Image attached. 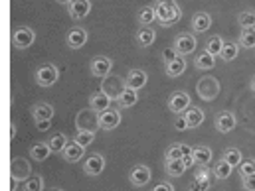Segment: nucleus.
Masks as SVG:
<instances>
[{
  "label": "nucleus",
  "instance_id": "obj_1",
  "mask_svg": "<svg viewBox=\"0 0 255 191\" xmlns=\"http://www.w3.org/2000/svg\"><path fill=\"white\" fill-rule=\"evenodd\" d=\"M154 10H156V22L164 28H170L174 26L176 22H180L182 18V8L178 6L176 0H162V2H156L154 4Z\"/></svg>",
  "mask_w": 255,
  "mask_h": 191
},
{
  "label": "nucleus",
  "instance_id": "obj_2",
  "mask_svg": "<svg viewBox=\"0 0 255 191\" xmlns=\"http://www.w3.org/2000/svg\"><path fill=\"white\" fill-rule=\"evenodd\" d=\"M36 42V32L28 26H18L12 30V46L14 50L22 52V50H28L32 44Z\"/></svg>",
  "mask_w": 255,
  "mask_h": 191
},
{
  "label": "nucleus",
  "instance_id": "obj_3",
  "mask_svg": "<svg viewBox=\"0 0 255 191\" xmlns=\"http://www.w3.org/2000/svg\"><path fill=\"white\" fill-rule=\"evenodd\" d=\"M58 77H60V71H58V67H56L54 64L40 65V67L36 69V73H34L36 83H38L40 87H44V89H48V87L56 85Z\"/></svg>",
  "mask_w": 255,
  "mask_h": 191
},
{
  "label": "nucleus",
  "instance_id": "obj_4",
  "mask_svg": "<svg viewBox=\"0 0 255 191\" xmlns=\"http://www.w3.org/2000/svg\"><path fill=\"white\" fill-rule=\"evenodd\" d=\"M198 95L204 99V101H214L218 95H220V81L212 75H206L198 81V87H196Z\"/></svg>",
  "mask_w": 255,
  "mask_h": 191
},
{
  "label": "nucleus",
  "instance_id": "obj_5",
  "mask_svg": "<svg viewBox=\"0 0 255 191\" xmlns=\"http://www.w3.org/2000/svg\"><path fill=\"white\" fill-rule=\"evenodd\" d=\"M190 105H192L190 97H188L186 91H174V93L168 97V109H170L172 113H176V115L186 113Z\"/></svg>",
  "mask_w": 255,
  "mask_h": 191
},
{
  "label": "nucleus",
  "instance_id": "obj_6",
  "mask_svg": "<svg viewBox=\"0 0 255 191\" xmlns=\"http://www.w3.org/2000/svg\"><path fill=\"white\" fill-rule=\"evenodd\" d=\"M214 125H216V130L218 132H222V134H230L236 125H238V119H236V115L232 113V111H220L218 115H216V119H214Z\"/></svg>",
  "mask_w": 255,
  "mask_h": 191
},
{
  "label": "nucleus",
  "instance_id": "obj_7",
  "mask_svg": "<svg viewBox=\"0 0 255 191\" xmlns=\"http://www.w3.org/2000/svg\"><path fill=\"white\" fill-rule=\"evenodd\" d=\"M111 69H113V62H111L107 56H97V58H93V60H91V65H89L91 75H93V77H99V79L109 77Z\"/></svg>",
  "mask_w": 255,
  "mask_h": 191
},
{
  "label": "nucleus",
  "instance_id": "obj_8",
  "mask_svg": "<svg viewBox=\"0 0 255 191\" xmlns=\"http://www.w3.org/2000/svg\"><path fill=\"white\" fill-rule=\"evenodd\" d=\"M87 40H89L87 30H85V28H79V26L71 28V30L67 32V36H65V44H67L69 50H79V48H83V46L87 44Z\"/></svg>",
  "mask_w": 255,
  "mask_h": 191
},
{
  "label": "nucleus",
  "instance_id": "obj_9",
  "mask_svg": "<svg viewBox=\"0 0 255 191\" xmlns=\"http://www.w3.org/2000/svg\"><path fill=\"white\" fill-rule=\"evenodd\" d=\"M196 48H198V42H196V38H194L192 34H180V36L174 40V50H176V54L182 56V58L194 54Z\"/></svg>",
  "mask_w": 255,
  "mask_h": 191
},
{
  "label": "nucleus",
  "instance_id": "obj_10",
  "mask_svg": "<svg viewBox=\"0 0 255 191\" xmlns=\"http://www.w3.org/2000/svg\"><path fill=\"white\" fill-rule=\"evenodd\" d=\"M150 178H152L150 168L144 166V164H136V166L130 170V174H128V182H130L134 188H142V186H146V184L150 182Z\"/></svg>",
  "mask_w": 255,
  "mask_h": 191
},
{
  "label": "nucleus",
  "instance_id": "obj_11",
  "mask_svg": "<svg viewBox=\"0 0 255 191\" xmlns=\"http://www.w3.org/2000/svg\"><path fill=\"white\" fill-rule=\"evenodd\" d=\"M105 170V158L103 154H89L83 162V172L87 176H99Z\"/></svg>",
  "mask_w": 255,
  "mask_h": 191
},
{
  "label": "nucleus",
  "instance_id": "obj_12",
  "mask_svg": "<svg viewBox=\"0 0 255 191\" xmlns=\"http://www.w3.org/2000/svg\"><path fill=\"white\" fill-rule=\"evenodd\" d=\"M99 127V115L93 111V109H87V111H81L77 115V130H93Z\"/></svg>",
  "mask_w": 255,
  "mask_h": 191
},
{
  "label": "nucleus",
  "instance_id": "obj_13",
  "mask_svg": "<svg viewBox=\"0 0 255 191\" xmlns=\"http://www.w3.org/2000/svg\"><path fill=\"white\" fill-rule=\"evenodd\" d=\"M121 125V113L119 109H107L99 115V128L101 130H115Z\"/></svg>",
  "mask_w": 255,
  "mask_h": 191
},
{
  "label": "nucleus",
  "instance_id": "obj_14",
  "mask_svg": "<svg viewBox=\"0 0 255 191\" xmlns=\"http://www.w3.org/2000/svg\"><path fill=\"white\" fill-rule=\"evenodd\" d=\"M111 101H113V99H111L107 93H103V91L99 89V91H95V93L89 97V109H93L95 113L101 115V113H105L107 109H111Z\"/></svg>",
  "mask_w": 255,
  "mask_h": 191
},
{
  "label": "nucleus",
  "instance_id": "obj_15",
  "mask_svg": "<svg viewBox=\"0 0 255 191\" xmlns=\"http://www.w3.org/2000/svg\"><path fill=\"white\" fill-rule=\"evenodd\" d=\"M67 12L73 20H81L91 12V2L89 0H71L67 4Z\"/></svg>",
  "mask_w": 255,
  "mask_h": 191
},
{
  "label": "nucleus",
  "instance_id": "obj_16",
  "mask_svg": "<svg viewBox=\"0 0 255 191\" xmlns=\"http://www.w3.org/2000/svg\"><path fill=\"white\" fill-rule=\"evenodd\" d=\"M125 83H127L128 89H134V91H138V89H142L146 83H148V75L142 71V69H130L127 73V79H125Z\"/></svg>",
  "mask_w": 255,
  "mask_h": 191
},
{
  "label": "nucleus",
  "instance_id": "obj_17",
  "mask_svg": "<svg viewBox=\"0 0 255 191\" xmlns=\"http://www.w3.org/2000/svg\"><path fill=\"white\" fill-rule=\"evenodd\" d=\"M85 156V148L77 142H69L65 146V150L62 152V158L69 164H75V162H81V158Z\"/></svg>",
  "mask_w": 255,
  "mask_h": 191
},
{
  "label": "nucleus",
  "instance_id": "obj_18",
  "mask_svg": "<svg viewBox=\"0 0 255 191\" xmlns=\"http://www.w3.org/2000/svg\"><path fill=\"white\" fill-rule=\"evenodd\" d=\"M212 26V16L208 12H196L192 16V32L194 34H202V32H208Z\"/></svg>",
  "mask_w": 255,
  "mask_h": 191
},
{
  "label": "nucleus",
  "instance_id": "obj_19",
  "mask_svg": "<svg viewBox=\"0 0 255 191\" xmlns=\"http://www.w3.org/2000/svg\"><path fill=\"white\" fill-rule=\"evenodd\" d=\"M32 119H34V123L52 121L54 119V107L48 105V103H36L32 107Z\"/></svg>",
  "mask_w": 255,
  "mask_h": 191
},
{
  "label": "nucleus",
  "instance_id": "obj_20",
  "mask_svg": "<svg viewBox=\"0 0 255 191\" xmlns=\"http://www.w3.org/2000/svg\"><path fill=\"white\" fill-rule=\"evenodd\" d=\"M28 176H32L30 174V162L24 158H14L12 160V178L20 182V180H28Z\"/></svg>",
  "mask_w": 255,
  "mask_h": 191
},
{
  "label": "nucleus",
  "instance_id": "obj_21",
  "mask_svg": "<svg viewBox=\"0 0 255 191\" xmlns=\"http://www.w3.org/2000/svg\"><path fill=\"white\" fill-rule=\"evenodd\" d=\"M192 150L188 144H180V142H176V144H170L168 148H166V152H164V158H166V162L168 160H182L186 154H192Z\"/></svg>",
  "mask_w": 255,
  "mask_h": 191
},
{
  "label": "nucleus",
  "instance_id": "obj_22",
  "mask_svg": "<svg viewBox=\"0 0 255 191\" xmlns=\"http://www.w3.org/2000/svg\"><path fill=\"white\" fill-rule=\"evenodd\" d=\"M134 38H136V44H138L140 48H148V46L154 44V40H156V32H154L150 26H140V28L136 30Z\"/></svg>",
  "mask_w": 255,
  "mask_h": 191
},
{
  "label": "nucleus",
  "instance_id": "obj_23",
  "mask_svg": "<svg viewBox=\"0 0 255 191\" xmlns=\"http://www.w3.org/2000/svg\"><path fill=\"white\" fill-rule=\"evenodd\" d=\"M50 154H52V148H50L48 142H38V144H34L30 148V158L34 162H46Z\"/></svg>",
  "mask_w": 255,
  "mask_h": 191
},
{
  "label": "nucleus",
  "instance_id": "obj_24",
  "mask_svg": "<svg viewBox=\"0 0 255 191\" xmlns=\"http://www.w3.org/2000/svg\"><path fill=\"white\" fill-rule=\"evenodd\" d=\"M186 71V58H182V56H178L174 62H170L168 65H164V73L168 75V77H180L182 73Z\"/></svg>",
  "mask_w": 255,
  "mask_h": 191
},
{
  "label": "nucleus",
  "instance_id": "obj_25",
  "mask_svg": "<svg viewBox=\"0 0 255 191\" xmlns=\"http://www.w3.org/2000/svg\"><path fill=\"white\" fill-rule=\"evenodd\" d=\"M194 65H196V69H200V71H210V69L216 67V58H214L212 54H208V52H200V54L194 58Z\"/></svg>",
  "mask_w": 255,
  "mask_h": 191
},
{
  "label": "nucleus",
  "instance_id": "obj_26",
  "mask_svg": "<svg viewBox=\"0 0 255 191\" xmlns=\"http://www.w3.org/2000/svg\"><path fill=\"white\" fill-rule=\"evenodd\" d=\"M136 103H138V91L128 89V87L119 95V99H117V105H119L121 109H130V107H134Z\"/></svg>",
  "mask_w": 255,
  "mask_h": 191
},
{
  "label": "nucleus",
  "instance_id": "obj_27",
  "mask_svg": "<svg viewBox=\"0 0 255 191\" xmlns=\"http://www.w3.org/2000/svg\"><path fill=\"white\" fill-rule=\"evenodd\" d=\"M184 117H186L188 127L190 128H198L204 123V111H202L200 107H196V105H190V107H188V111L184 113Z\"/></svg>",
  "mask_w": 255,
  "mask_h": 191
},
{
  "label": "nucleus",
  "instance_id": "obj_28",
  "mask_svg": "<svg viewBox=\"0 0 255 191\" xmlns=\"http://www.w3.org/2000/svg\"><path fill=\"white\" fill-rule=\"evenodd\" d=\"M192 156H194V162L196 166H210L212 162V150L208 146H198L192 150Z\"/></svg>",
  "mask_w": 255,
  "mask_h": 191
},
{
  "label": "nucleus",
  "instance_id": "obj_29",
  "mask_svg": "<svg viewBox=\"0 0 255 191\" xmlns=\"http://www.w3.org/2000/svg\"><path fill=\"white\" fill-rule=\"evenodd\" d=\"M164 170L170 178H180V176H184V172L188 168L184 166L182 160H168V162H164Z\"/></svg>",
  "mask_w": 255,
  "mask_h": 191
},
{
  "label": "nucleus",
  "instance_id": "obj_30",
  "mask_svg": "<svg viewBox=\"0 0 255 191\" xmlns=\"http://www.w3.org/2000/svg\"><path fill=\"white\" fill-rule=\"evenodd\" d=\"M222 158L232 166V168H240V164L244 162V156L240 152V148H226L222 152Z\"/></svg>",
  "mask_w": 255,
  "mask_h": 191
},
{
  "label": "nucleus",
  "instance_id": "obj_31",
  "mask_svg": "<svg viewBox=\"0 0 255 191\" xmlns=\"http://www.w3.org/2000/svg\"><path fill=\"white\" fill-rule=\"evenodd\" d=\"M136 20H138L140 26H150L152 22H156V10H154V6H144V8H140Z\"/></svg>",
  "mask_w": 255,
  "mask_h": 191
},
{
  "label": "nucleus",
  "instance_id": "obj_32",
  "mask_svg": "<svg viewBox=\"0 0 255 191\" xmlns=\"http://www.w3.org/2000/svg\"><path fill=\"white\" fill-rule=\"evenodd\" d=\"M240 54V46L236 42H224V48H222V54H220V60L222 62H234Z\"/></svg>",
  "mask_w": 255,
  "mask_h": 191
},
{
  "label": "nucleus",
  "instance_id": "obj_33",
  "mask_svg": "<svg viewBox=\"0 0 255 191\" xmlns=\"http://www.w3.org/2000/svg\"><path fill=\"white\" fill-rule=\"evenodd\" d=\"M232 172H234V168H232V166L222 158V160H218V162H216V166H214V172H212V174L216 176V180H220V182H222V180H228V178L232 176Z\"/></svg>",
  "mask_w": 255,
  "mask_h": 191
},
{
  "label": "nucleus",
  "instance_id": "obj_34",
  "mask_svg": "<svg viewBox=\"0 0 255 191\" xmlns=\"http://www.w3.org/2000/svg\"><path fill=\"white\" fill-rule=\"evenodd\" d=\"M50 148H52V154H62L65 150V146L69 144V140H67V136L62 134V132H56L52 138H50Z\"/></svg>",
  "mask_w": 255,
  "mask_h": 191
},
{
  "label": "nucleus",
  "instance_id": "obj_35",
  "mask_svg": "<svg viewBox=\"0 0 255 191\" xmlns=\"http://www.w3.org/2000/svg\"><path fill=\"white\" fill-rule=\"evenodd\" d=\"M222 48H224V40H222L220 36H212V38L206 40V52L212 54L214 58H220Z\"/></svg>",
  "mask_w": 255,
  "mask_h": 191
},
{
  "label": "nucleus",
  "instance_id": "obj_36",
  "mask_svg": "<svg viewBox=\"0 0 255 191\" xmlns=\"http://www.w3.org/2000/svg\"><path fill=\"white\" fill-rule=\"evenodd\" d=\"M22 191H44V178H42V176H38V174L30 176V178L24 182Z\"/></svg>",
  "mask_w": 255,
  "mask_h": 191
},
{
  "label": "nucleus",
  "instance_id": "obj_37",
  "mask_svg": "<svg viewBox=\"0 0 255 191\" xmlns=\"http://www.w3.org/2000/svg\"><path fill=\"white\" fill-rule=\"evenodd\" d=\"M240 46H242V48H246V50L255 48V28L242 30V34H240Z\"/></svg>",
  "mask_w": 255,
  "mask_h": 191
},
{
  "label": "nucleus",
  "instance_id": "obj_38",
  "mask_svg": "<svg viewBox=\"0 0 255 191\" xmlns=\"http://www.w3.org/2000/svg\"><path fill=\"white\" fill-rule=\"evenodd\" d=\"M93 140H95V132L93 130H77V134L73 136V142L81 144L83 148H87Z\"/></svg>",
  "mask_w": 255,
  "mask_h": 191
},
{
  "label": "nucleus",
  "instance_id": "obj_39",
  "mask_svg": "<svg viewBox=\"0 0 255 191\" xmlns=\"http://www.w3.org/2000/svg\"><path fill=\"white\" fill-rule=\"evenodd\" d=\"M238 22H240V28H242V30L255 28V12H252V10L240 12V16H238Z\"/></svg>",
  "mask_w": 255,
  "mask_h": 191
},
{
  "label": "nucleus",
  "instance_id": "obj_40",
  "mask_svg": "<svg viewBox=\"0 0 255 191\" xmlns=\"http://www.w3.org/2000/svg\"><path fill=\"white\" fill-rule=\"evenodd\" d=\"M255 174V160H244L242 164H240V176L242 178H248V176H254Z\"/></svg>",
  "mask_w": 255,
  "mask_h": 191
},
{
  "label": "nucleus",
  "instance_id": "obj_41",
  "mask_svg": "<svg viewBox=\"0 0 255 191\" xmlns=\"http://www.w3.org/2000/svg\"><path fill=\"white\" fill-rule=\"evenodd\" d=\"M210 176H212V172H210L208 166H198L194 182H210Z\"/></svg>",
  "mask_w": 255,
  "mask_h": 191
},
{
  "label": "nucleus",
  "instance_id": "obj_42",
  "mask_svg": "<svg viewBox=\"0 0 255 191\" xmlns=\"http://www.w3.org/2000/svg\"><path fill=\"white\" fill-rule=\"evenodd\" d=\"M178 58V54H176V50L174 48H166L164 52H162V64L168 65L170 62H174Z\"/></svg>",
  "mask_w": 255,
  "mask_h": 191
},
{
  "label": "nucleus",
  "instance_id": "obj_43",
  "mask_svg": "<svg viewBox=\"0 0 255 191\" xmlns=\"http://www.w3.org/2000/svg\"><path fill=\"white\" fill-rule=\"evenodd\" d=\"M174 128L178 130V132H184V130H188V121H186V117H184V113L182 115H176V121H174Z\"/></svg>",
  "mask_w": 255,
  "mask_h": 191
},
{
  "label": "nucleus",
  "instance_id": "obj_44",
  "mask_svg": "<svg viewBox=\"0 0 255 191\" xmlns=\"http://www.w3.org/2000/svg\"><path fill=\"white\" fill-rule=\"evenodd\" d=\"M212 188V182H192L188 191H208Z\"/></svg>",
  "mask_w": 255,
  "mask_h": 191
},
{
  "label": "nucleus",
  "instance_id": "obj_45",
  "mask_svg": "<svg viewBox=\"0 0 255 191\" xmlns=\"http://www.w3.org/2000/svg\"><path fill=\"white\" fill-rule=\"evenodd\" d=\"M242 188L246 191H255V174L248 176V178H242Z\"/></svg>",
  "mask_w": 255,
  "mask_h": 191
},
{
  "label": "nucleus",
  "instance_id": "obj_46",
  "mask_svg": "<svg viewBox=\"0 0 255 191\" xmlns=\"http://www.w3.org/2000/svg\"><path fill=\"white\" fill-rule=\"evenodd\" d=\"M152 191H174V186L170 184V182H160V184H156Z\"/></svg>",
  "mask_w": 255,
  "mask_h": 191
},
{
  "label": "nucleus",
  "instance_id": "obj_47",
  "mask_svg": "<svg viewBox=\"0 0 255 191\" xmlns=\"http://www.w3.org/2000/svg\"><path fill=\"white\" fill-rule=\"evenodd\" d=\"M182 162H184V166H186V168H192V166H196V162H194V156H192V154H186V156L182 158Z\"/></svg>",
  "mask_w": 255,
  "mask_h": 191
},
{
  "label": "nucleus",
  "instance_id": "obj_48",
  "mask_svg": "<svg viewBox=\"0 0 255 191\" xmlns=\"http://www.w3.org/2000/svg\"><path fill=\"white\" fill-rule=\"evenodd\" d=\"M50 123H52V121H42V123H36V127H38L40 132H44V130H48V128H50Z\"/></svg>",
  "mask_w": 255,
  "mask_h": 191
},
{
  "label": "nucleus",
  "instance_id": "obj_49",
  "mask_svg": "<svg viewBox=\"0 0 255 191\" xmlns=\"http://www.w3.org/2000/svg\"><path fill=\"white\" fill-rule=\"evenodd\" d=\"M14 136H16V125L12 123V125H10V138H14Z\"/></svg>",
  "mask_w": 255,
  "mask_h": 191
},
{
  "label": "nucleus",
  "instance_id": "obj_50",
  "mask_svg": "<svg viewBox=\"0 0 255 191\" xmlns=\"http://www.w3.org/2000/svg\"><path fill=\"white\" fill-rule=\"evenodd\" d=\"M250 89H252V91H254V93H255V77H254V79H252V85H250Z\"/></svg>",
  "mask_w": 255,
  "mask_h": 191
},
{
  "label": "nucleus",
  "instance_id": "obj_51",
  "mask_svg": "<svg viewBox=\"0 0 255 191\" xmlns=\"http://www.w3.org/2000/svg\"><path fill=\"white\" fill-rule=\"evenodd\" d=\"M58 2H62V4H69L71 0H58Z\"/></svg>",
  "mask_w": 255,
  "mask_h": 191
},
{
  "label": "nucleus",
  "instance_id": "obj_52",
  "mask_svg": "<svg viewBox=\"0 0 255 191\" xmlns=\"http://www.w3.org/2000/svg\"><path fill=\"white\" fill-rule=\"evenodd\" d=\"M50 191H64V190H60V188H52Z\"/></svg>",
  "mask_w": 255,
  "mask_h": 191
},
{
  "label": "nucleus",
  "instance_id": "obj_53",
  "mask_svg": "<svg viewBox=\"0 0 255 191\" xmlns=\"http://www.w3.org/2000/svg\"><path fill=\"white\" fill-rule=\"evenodd\" d=\"M156 2H162V0H156Z\"/></svg>",
  "mask_w": 255,
  "mask_h": 191
}]
</instances>
